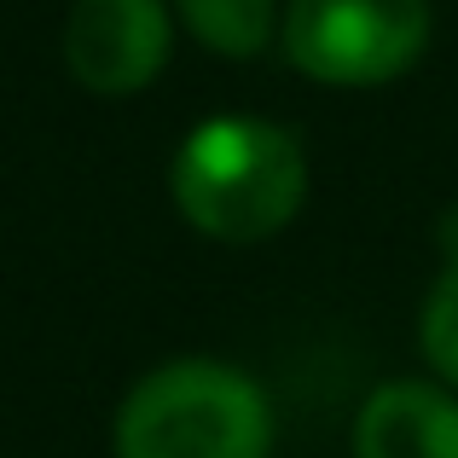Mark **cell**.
Masks as SVG:
<instances>
[{"instance_id":"7","label":"cell","mask_w":458,"mask_h":458,"mask_svg":"<svg viewBox=\"0 0 458 458\" xmlns=\"http://www.w3.org/2000/svg\"><path fill=\"white\" fill-rule=\"evenodd\" d=\"M441 233H447V267L429 284L424 313H418V348H424L429 371L458 394V209L447 215Z\"/></svg>"},{"instance_id":"2","label":"cell","mask_w":458,"mask_h":458,"mask_svg":"<svg viewBox=\"0 0 458 458\" xmlns=\"http://www.w3.org/2000/svg\"><path fill=\"white\" fill-rule=\"evenodd\" d=\"M273 401L250 371L174 360L128 389L116 458H273Z\"/></svg>"},{"instance_id":"5","label":"cell","mask_w":458,"mask_h":458,"mask_svg":"<svg viewBox=\"0 0 458 458\" xmlns=\"http://www.w3.org/2000/svg\"><path fill=\"white\" fill-rule=\"evenodd\" d=\"M354 458H458V394L447 383H383L354 418Z\"/></svg>"},{"instance_id":"4","label":"cell","mask_w":458,"mask_h":458,"mask_svg":"<svg viewBox=\"0 0 458 458\" xmlns=\"http://www.w3.org/2000/svg\"><path fill=\"white\" fill-rule=\"evenodd\" d=\"M174 53V18L163 0H76L64 18V64L99 99L151 88Z\"/></svg>"},{"instance_id":"1","label":"cell","mask_w":458,"mask_h":458,"mask_svg":"<svg viewBox=\"0 0 458 458\" xmlns=\"http://www.w3.org/2000/svg\"><path fill=\"white\" fill-rule=\"evenodd\" d=\"M174 209L215 244H261L296 221L308 198V157L291 128L261 116H209L168 168Z\"/></svg>"},{"instance_id":"3","label":"cell","mask_w":458,"mask_h":458,"mask_svg":"<svg viewBox=\"0 0 458 458\" xmlns=\"http://www.w3.org/2000/svg\"><path fill=\"white\" fill-rule=\"evenodd\" d=\"M284 58L319 88H383L429 47V0H291Z\"/></svg>"},{"instance_id":"6","label":"cell","mask_w":458,"mask_h":458,"mask_svg":"<svg viewBox=\"0 0 458 458\" xmlns=\"http://www.w3.org/2000/svg\"><path fill=\"white\" fill-rule=\"evenodd\" d=\"M191 41L215 58H256L279 35V0H174Z\"/></svg>"}]
</instances>
